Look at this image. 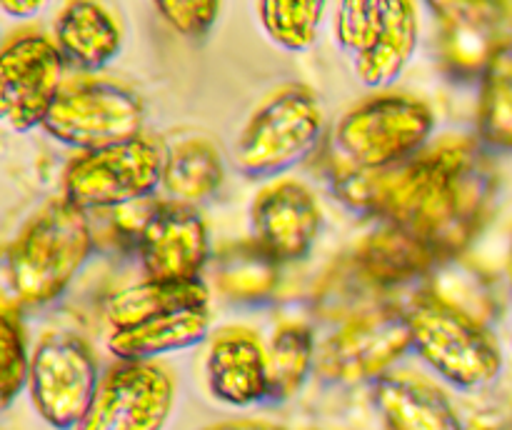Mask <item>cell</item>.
<instances>
[{"label": "cell", "instance_id": "obj_1", "mask_svg": "<svg viewBox=\"0 0 512 430\" xmlns=\"http://www.w3.org/2000/svg\"><path fill=\"white\" fill-rule=\"evenodd\" d=\"M338 195L363 213L388 218L438 253L473 233L490 195V170L468 140H448L393 168H348Z\"/></svg>", "mask_w": 512, "mask_h": 430}, {"label": "cell", "instance_id": "obj_2", "mask_svg": "<svg viewBox=\"0 0 512 430\" xmlns=\"http://www.w3.org/2000/svg\"><path fill=\"white\" fill-rule=\"evenodd\" d=\"M93 250L85 210L53 198L25 223L8 248V278L20 303H53Z\"/></svg>", "mask_w": 512, "mask_h": 430}, {"label": "cell", "instance_id": "obj_3", "mask_svg": "<svg viewBox=\"0 0 512 430\" xmlns=\"http://www.w3.org/2000/svg\"><path fill=\"white\" fill-rule=\"evenodd\" d=\"M420 358L458 388H483L498 378L503 353L480 318L438 293H418L405 308Z\"/></svg>", "mask_w": 512, "mask_h": 430}, {"label": "cell", "instance_id": "obj_4", "mask_svg": "<svg viewBox=\"0 0 512 430\" xmlns=\"http://www.w3.org/2000/svg\"><path fill=\"white\" fill-rule=\"evenodd\" d=\"M433 110L413 95H375L350 110L335 128V148L348 168H393L423 153L433 133Z\"/></svg>", "mask_w": 512, "mask_h": 430}, {"label": "cell", "instance_id": "obj_5", "mask_svg": "<svg viewBox=\"0 0 512 430\" xmlns=\"http://www.w3.org/2000/svg\"><path fill=\"white\" fill-rule=\"evenodd\" d=\"M323 108L305 85H285L258 105L235 143V163L250 178H270L293 168L315 148Z\"/></svg>", "mask_w": 512, "mask_h": 430}, {"label": "cell", "instance_id": "obj_6", "mask_svg": "<svg viewBox=\"0 0 512 430\" xmlns=\"http://www.w3.org/2000/svg\"><path fill=\"white\" fill-rule=\"evenodd\" d=\"M335 33L355 78L368 88H385L400 78L418 48V8L408 0L343 3Z\"/></svg>", "mask_w": 512, "mask_h": 430}, {"label": "cell", "instance_id": "obj_7", "mask_svg": "<svg viewBox=\"0 0 512 430\" xmlns=\"http://www.w3.org/2000/svg\"><path fill=\"white\" fill-rule=\"evenodd\" d=\"M143 120V100L130 88L105 78H75L63 83L43 128L63 145L93 153L143 135Z\"/></svg>", "mask_w": 512, "mask_h": 430}, {"label": "cell", "instance_id": "obj_8", "mask_svg": "<svg viewBox=\"0 0 512 430\" xmlns=\"http://www.w3.org/2000/svg\"><path fill=\"white\" fill-rule=\"evenodd\" d=\"M165 148L148 135L80 153L65 168L63 198L80 210L140 203L163 183Z\"/></svg>", "mask_w": 512, "mask_h": 430}, {"label": "cell", "instance_id": "obj_9", "mask_svg": "<svg viewBox=\"0 0 512 430\" xmlns=\"http://www.w3.org/2000/svg\"><path fill=\"white\" fill-rule=\"evenodd\" d=\"M100 385L98 360L80 335L55 330L30 358V398L55 430H75L93 405Z\"/></svg>", "mask_w": 512, "mask_h": 430}, {"label": "cell", "instance_id": "obj_10", "mask_svg": "<svg viewBox=\"0 0 512 430\" xmlns=\"http://www.w3.org/2000/svg\"><path fill=\"white\" fill-rule=\"evenodd\" d=\"M173 400L168 368L155 360H118L100 378L93 405L75 430H163Z\"/></svg>", "mask_w": 512, "mask_h": 430}, {"label": "cell", "instance_id": "obj_11", "mask_svg": "<svg viewBox=\"0 0 512 430\" xmlns=\"http://www.w3.org/2000/svg\"><path fill=\"white\" fill-rule=\"evenodd\" d=\"M413 345L408 315L395 305H378L363 315L348 318L338 333L320 348L315 368L325 378L355 383L380 380L385 370L403 358Z\"/></svg>", "mask_w": 512, "mask_h": 430}, {"label": "cell", "instance_id": "obj_12", "mask_svg": "<svg viewBox=\"0 0 512 430\" xmlns=\"http://www.w3.org/2000/svg\"><path fill=\"white\" fill-rule=\"evenodd\" d=\"M63 88V53L43 35H20L0 53V108L15 133L45 123Z\"/></svg>", "mask_w": 512, "mask_h": 430}, {"label": "cell", "instance_id": "obj_13", "mask_svg": "<svg viewBox=\"0 0 512 430\" xmlns=\"http://www.w3.org/2000/svg\"><path fill=\"white\" fill-rule=\"evenodd\" d=\"M140 263L148 280L195 283L210 260V235L203 215L193 205L158 203L140 220Z\"/></svg>", "mask_w": 512, "mask_h": 430}, {"label": "cell", "instance_id": "obj_14", "mask_svg": "<svg viewBox=\"0 0 512 430\" xmlns=\"http://www.w3.org/2000/svg\"><path fill=\"white\" fill-rule=\"evenodd\" d=\"M323 228V210L298 180H280L255 195L250 205L253 243L273 260H303Z\"/></svg>", "mask_w": 512, "mask_h": 430}, {"label": "cell", "instance_id": "obj_15", "mask_svg": "<svg viewBox=\"0 0 512 430\" xmlns=\"http://www.w3.org/2000/svg\"><path fill=\"white\" fill-rule=\"evenodd\" d=\"M208 388L220 403L250 408L270 400L268 353L248 328H223L215 335L205 360Z\"/></svg>", "mask_w": 512, "mask_h": 430}, {"label": "cell", "instance_id": "obj_16", "mask_svg": "<svg viewBox=\"0 0 512 430\" xmlns=\"http://www.w3.org/2000/svg\"><path fill=\"white\" fill-rule=\"evenodd\" d=\"M375 403L390 430H463L448 395L418 375H383Z\"/></svg>", "mask_w": 512, "mask_h": 430}, {"label": "cell", "instance_id": "obj_17", "mask_svg": "<svg viewBox=\"0 0 512 430\" xmlns=\"http://www.w3.org/2000/svg\"><path fill=\"white\" fill-rule=\"evenodd\" d=\"M55 45L83 70H100L120 53L123 33L98 3H68L55 20Z\"/></svg>", "mask_w": 512, "mask_h": 430}, {"label": "cell", "instance_id": "obj_18", "mask_svg": "<svg viewBox=\"0 0 512 430\" xmlns=\"http://www.w3.org/2000/svg\"><path fill=\"white\" fill-rule=\"evenodd\" d=\"M210 290L203 280L195 283H163V280H145V283L125 288L108 300V320L115 330L135 328L148 320L165 315L188 313V310H208Z\"/></svg>", "mask_w": 512, "mask_h": 430}, {"label": "cell", "instance_id": "obj_19", "mask_svg": "<svg viewBox=\"0 0 512 430\" xmlns=\"http://www.w3.org/2000/svg\"><path fill=\"white\" fill-rule=\"evenodd\" d=\"M210 330L208 310H188V313L165 315L148 320L135 328L113 330L108 348L120 360H153L173 350L198 345Z\"/></svg>", "mask_w": 512, "mask_h": 430}, {"label": "cell", "instance_id": "obj_20", "mask_svg": "<svg viewBox=\"0 0 512 430\" xmlns=\"http://www.w3.org/2000/svg\"><path fill=\"white\" fill-rule=\"evenodd\" d=\"M220 153L205 138H185L165 150L163 188L173 203H198L223 185Z\"/></svg>", "mask_w": 512, "mask_h": 430}, {"label": "cell", "instance_id": "obj_21", "mask_svg": "<svg viewBox=\"0 0 512 430\" xmlns=\"http://www.w3.org/2000/svg\"><path fill=\"white\" fill-rule=\"evenodd\" d=\"M433 255L435 250L425 240L393 225L390 230L370 235L368 243L358 250V265L378 285L403 283L413 275L425 273L433 263Z\"/></svg>", "mask_w": 512, "mask_h": 430}, {"label": "cell", "instance_id": "obj_22", "mask_svg": "<svg viewBox=\"0 0 512 430\" xmlns=\"http://www.w3.org/2000/svg\"><path fill=\"white\" fill-rule=\"evenodd\" d=\"M478 130L493 148L512 150V43H500L483 68Z\"/></svg>", "mask_w": 512, "mask_h": 430}, {"label": "cell", "instance_id": "obj_23", "mask_svg": "<svg viewBox=\"0 0 512 430\" xmlns=\"http://www.w3.org/2000/svg\"><path fill=\"white\" fill-rule=\"evenodd\" d=\"M265 353H268L270 400L275 403L293 398L303 388L305 378L318 360L313 330L300 323L280 325Z\"/></svg>", "mask_w": 512, "mask_h": 430}, {"label": "cell", "instance_id": "obj_24", "mask_svg": "<svg viewBox=\"0 0 512 430\" xmlns=\"http://www.w3.org/2000/svg\"><path fill=\"white\" fill-rule=\"evenodd\" d=\"M280 263L258 245H235L218 260V288L233 300H260L273 293Z\"/></svg>", "mask_w": 512, "mask_h": 430}, {"label": "cell", "instance_id": "obj_25", "mask_svg": "<svg viewBox=\"0 0 512 430\" xmlns=\"http://www.w3.org/2000/svg\"><path fill=\"white\" fill-rule=\"evenodd\" d=\"M260 20L270 38L285 50L303 53L315 43L325 3H260Z\"/></svg>", "mask_w": 512, "mask_h": 430}, {"label": "cell", "instance_id": "obj_26", "mask_svg": "<svg viewBox=\"0 0 512 430\" xmlns=\"http://www.w3.org/2000/svg\"><path fill=\"white\" fill-rule=\"evenodd\" d=\"M30 358L25 345V328L18 310L10 303L3 305L0 313V398L3 408H10L20 390L28 385Z\"/></svg>", "mask_w": 512, "mask_h": 430}, {"label": "cell", "instance_id": "obj_27", "mask_svg": "<svg viewBox=\"0 0 512 430\" xmlns=\"http://www.w3.org/2000/svg\"><path fill=\"white\" fill-rule=\"evenodd\" d=\"M158 13L190 40H200L208 35L220 15L218 3H158Z\"/></svg>", "mask_w": 512, "mask_h": 430}, {"label": "cell", "instance_id": "obj_28", "mask_svg": "<svg viewBox=\"0 0 512 430\" xmlns=\"http://www.w3.org/2000/svg\"><path fill=\"white\" fill-rule=\"evenodd\" d=\"M40 8H43V3H40V0H20V3H10V0H5L3 3L5 13L15 15V18H20V15L38 13Z\"/></svg>", "mask_w": 512, "mask_h": 430}, {"label": "cell", "instance_id": "obj_29", "mask_svg": "<svg viewBox=\"0 0 512 430\" xmlns=\"http://www.w3.org/2000/svg\"><path fill=\"white\" fill-rule=\"evenodd\" d=\"M208 430H283V428L270 423H258V420H243V423H225V425H215V428H208Z\"/></svg>", "mask_w": 512, "mask_h": 430}, {"label": "cell", "instance_id": "obj_30", "mask_svg": "<svg viewBox=\"0 0 512 430\" xmlns=\"http://www.w3.org/2000/svg\"><path fill=\"white\" fill-rule=\"evenodd\" d=\"M510 275H512V255H510Z\"/></svg>", "mask_w": 512, "mask_h": 430}]
</instances>
